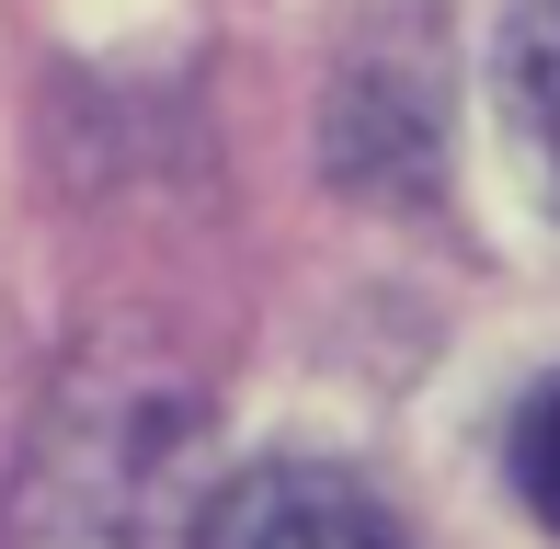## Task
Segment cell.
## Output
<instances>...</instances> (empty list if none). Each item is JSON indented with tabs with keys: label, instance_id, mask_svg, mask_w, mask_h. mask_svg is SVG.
Returning a JSON list of instances; mask_svg holds the SVG:
<instances>
[{
	"label": "cell",
	"instance_id": "obj_2",
	"mask_svg": "<svg viewBox=\"0 0 560 549\" xmlns=\"http://www.w3.org/2000/svg\"><path fill=\"white\" fill-rule=\"evenodd\" d=\"M207 549H412L389 527L354 469H320V458H264L241 481H218L207 504Z\"/></svg>",
	"mask_w": 560,
	"mask_h": 549
},
{
	"label": "cell",
	"instance_id": "obj_4",
	"mask_svg": "<svg viewBox=\"0 0 560 549\" xmlns=\"http://www.w3.org/2000/svg\"><path fill=\"white\" fill-rule=\"evenodd\" d=\"M503 458H515V492H526V515L560 538V378H538L515 401V435H503Z\"/></svg>",
	"mask_w": 560,
	"mask_h": 549
},
{
	"label": "cell",
	"instance_id": "obj_1",
	"mask_svg": "<svg viewBox=\"0 0 560 549\" xmlns=\"http://www.w3.org/2000/svg\"><path fill=\"white\" fill-rule=\"evenodd\" d=\"M207 412L172 378H69L12 492V549H207Z\"/></svg>",
	"mask_w": 560,
	"mask_h": 549
},
{
	"label": "cell",
	"instance_id": "obj_3",
	"mask_svg": "<svg viewBox=\"0 0 560 549\" xmlns=\"http://www.w3.org/2000/svg\"><path fill=\"white\" fill-rule=\"evenodd\" d=\"M503 115H515V149L538 172V195L560 207V0H526L515 35H503Z\"/></svg>",
	"mask_w": 560,
	"mask_h": 549
}]
</instances>
